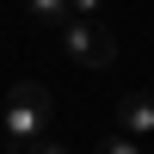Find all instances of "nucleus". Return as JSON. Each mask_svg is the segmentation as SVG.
Segmentation results:
<instances>
[{"label":"nucleus","instance_id":"obj_1","mask_svg":"<svg viewBox=\"0 0 154 154\" xmlns=\"http://www.w3.org/2000/svg\"><path fill=\"white\" fill-rule=\"evenodd\" d=\"M49 123H56V93L37 80H19L6 93V111H0V130H6V154H25L37 148L49 136Z\"/></svg>","mask_w":154,"mask_h":154},{"label":"nucleus","instance_id":"obj_4","mask_svg":"<svg viewBox=\"0 0 154 154\" xmlns=\"http://www.w3.org/2000/svg\"><path fill=\"white\" fill-rule=\"evenodd\" d=\"M25 12H31L37 25H56V31L74 25V0H25Z\"/></svg>","mask_w":154,"mask_h":154},{"label":"nucleus","instance_id":"obj_7","mask_svg":"<svg viewBox=\"0 0 154 154\" xmlns=\"http://www.w3.org/2000/svg\"><path fill=\"white\" fill-rule=\"evenodd\" d=\"M25 154H74L68 142H49V136H43V142H37V148H25Z\"/></svg>","mask_w":154,"mask_h":154},{"label":"nucleus","instance_id":"obj_3","mask_svg":"<svg viewBox=\"0 0 154 154\" xmlns=\"http://www.w3.org/2000/svg\"><path fill=\"white\" fill-rule=\"evenodd\" d=\"M117 130L130 142H148L154 136V93H123L117 99Z\"/></svg>","mask_w":154,"mask_h":154},{"label":"nucleus","instance_id":"obj_6","mask_svg":"<svg viewBox=\"0 0 154 154\" xmlns=\"http://www.w3.org/2000/svg\"><path fill=\"white\" fill-rule=\"evenodd\" d=\"M74 19H105V0H74Z\"/></svg>","mask_w":154,"mask_h":154},{"label":"nucleus","instance_id":"obj_5","mask_svg":"<svg viewBox=\"0 0 154 154\" xmlns=\"http://www.w3.org/2000/svg\"><path fill=\"white\" fill-rule=\"evenodd\" d=\"M93 154H142V142H130V136H111V142H99Z\"/></svg>","mask_w":154,"mask_h":154},{"label":"nucleus","instance_id":"obj_2","mask_svg":"<svg viewBox=\"0 0 154 154\" xmlns=\"http://www.w3.org/2000/svg\"><path fill=\"white\" fill-rule=\"evenodd\" d=\"M62 49H68L74 68H111V62H117V31H111L105 19H74L68 31H62Z\"/></svg>","mask_w":154,"mask_h":154}]
</instances>
